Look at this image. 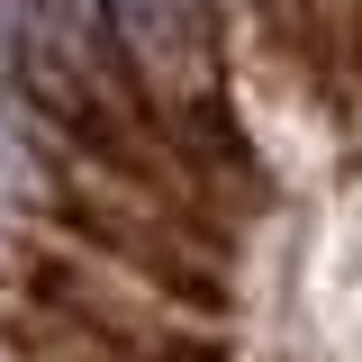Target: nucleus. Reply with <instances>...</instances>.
<instances>
[{
	"mask_svg": "<svg viewBox=\"0 0 362 362\" xmlns=\"http://www.w3.org/2000/svg\"><path fill=\"white\" fill-rule=\"evenodd\" d=\"M127 54L154 73L163 90H199L209 82V0H109Z\"/></svg>",
	"mask_w": 362,
	"mask_h": 362,
	"instance_id": "obj_1",
	"label": "nucleus"
},
{
	"mask_svg": "<svg viewBox=\"0 0 362 362\" xmlns=\"http://www.w3.org/2000/svg\"><path fill=\"white\" fill-rule=\"evenodd\" d=\"M18 54V0H0V64Z\"/></svg>",
	"mask_w": 362,
	"mask_h": 362,
	"instance_id": "obj_2",
	"label": "nucleus"
}]
</instances>
